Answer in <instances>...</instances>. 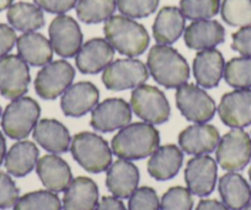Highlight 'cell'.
Here are the masks:
<instances>
[{
    "instance_id": "1",
    "label": "cell",
    "mask_w": 251,
    "mask_h": 210,
    "mask_svg": "<svg viewBox=\"0 0 251 210\" xmlns=\"http://www.w3.org/2000/svg\"><path fill=\"white\" fill-rule=\"evenodd\" d=\"M160 143V135L153 124L132 123L121 128L112 138L111 148L117 158L123 160H141L151 156Z\"/></svg>"
},
{
    "instance_id": "2",
    "label": "cell",
    "mask_w": 251,
    "mask_h": 210,
    "mask_svg": "<svg viewBox=\"0 0 251 210\" xmlns=\"http://www.w3.org/2000/svg\"><path fill=\"white\" fill-rule=\"evenodd\" d=\"M149 73L158 84L175 89L187 83L190 68L185 58L168 45H156L151 49L147 60Z\"/></svg>"
},
{
    "instance_id": "3",
    "label": "cell",
    "mask_w": 251,
    "mask_h": 210,
    "mask_svg": "<svg viewBox=\"0 0 251 210\" xmlns=\"http://www.w3.org/2000/svg\"><path fill=\"white\" fill-rule=\"evenodd\" d=\"M103 33L113 49L127 57L143 54L149 46L146 27L127 16H111L106 20Z\"/></svg>"
},
{
    "instance_id": "4",
    "label": "cell",
    "mask_w": 251,
    "mask_h": 210,
    "mask_svg": "<svg viewBox=\"0 0 251 210\" xmlns=\"http://www.w3.org/2000/svg\"><path fill=\"white\" fill-rule=\"evenodd\" d=\"M71 151L74 160L88 172L100 173L112 163V151L102 137L91 132H81L73 138Z\"/></svg>"
},
{
    "instance_id": "5",
    "label": "cell",
    "mask_w": 251,
    "mask_h": 210,
    "mask_svg": "<svg viewBox=\"0 0 251 210\" xmlns=\"http://www.w3.org/2000/svg\"><path fill=\"white\" fill-rule=\"evenodd\" d=\"M41 107L31 97H19L6 106L1 117V128L9 138L23 140L35 129Z\"/></svg>"
},
{
    "instance_id": "6",
    "label": "cell",
    "mask_w": 251,
    "mask_h": 210,
    "mask_svg": "<svg viewBox=\"0 0 251 210\" xmlns=\"http://www.w3.org/2000/svg\"><path fill=\"white\" fill-rule=\"evenodd\" d=\"M216 150L217 161L223 170L240 171L251 160V138L241 128H233L219 140Z\"/></svg>"
},
{
    "instance_id": "7",
    "label": "cell",
    "mask_w": 251,
    "mask_h": 210,
    "mask_svg": "<svg viewBox=\"0 0 251 210\" xmlns=\"http://www.w3.org/2000/svg\"><path fill=\"white\" fill-rule=\"evenodd\" d=\"M131 108L137 117L149 124H161L170 117V103L163 91L151 85H141L131 95Z\"/></svg>"
},
{
    "instance_id": "8",
    "label": "cell",
    "mask_w": 251,
    "mask_h": 210,
    "mask_svg": "<svg viewBox=\"0 0 251 210\" xmlns=\"http://www.w3.org/2000/svg\"><path fill=\"white\" fill-rule=\"evenodd\" d=\"M148 78V67L138 59H117L108 64L102 73L103 85L112 91L136 89Z\"/></svg>"
},
{
    "instance_id": "9",
    "label": "cell",
    "mask_w": 251,
    "mask_h": 210,
    "mask_svg": "<svg viewBox=\"0 0 251 210\" xmlns=\"http://www.w3.org/2000/svg\"><path fill=\"white\" fill-rule=\"evenodd\" d=\"M176 106L190 122L207 123L216 115L213 98L194 84H183L176 91Z\"/></svg>"
},
{
    "instance_id": "10",
    "label": "cell",
    "mask_w": 251,
    "mask_h": 210,
    "mask_svg": "<svg viewBox=\"0 0 251 210\" xmlns=\"http://www.w3.org/2000/svg\"><path fill=\"white\" fill-rule=\"evenodd\" d=\"M74 76L75 70L67 60L50 62L36 76V93L43 100H54L72 85Z\"/></svg>"
},
{
    "instance_id": "11",
    "label": "cell",
    "mask_w": 251,
    "mask_h": 210,
    "mask_svg": "<svg viewBox=\"0 0 251 210\" xmlns=\"http://www.w3.org/2000/svg\"><path fill=\"white\" fill-rule=\"evenodd\" d=\"M27 63L19 55L8 54L0 59V93L8 100L23 97L30 84Z\"/></svg>"
},
{
    "instance_id": "12",
    "label": "cell",
    "mask_w": 251,
    "mask_h": 210,
    "mask_svg": "<svg viewBox=\"0 0 251 210\" xmlns=\"http://www.w3.org/2000/svg\"><path fill=\"white\" fill-rule=\"evenodd\" d=\"M48 32L53 50L63 58L75 57L83 46V33L71 16L59 15L53 19Z\"/></svg>"
},
{
    "instance_id": "13",
    "label": "cell",
    "mask_w": 251,
    "mask_h": 210,
    "mask_svg": "<svg viewBox=\"0 0 251 210\" xmlns=\"http://www.w3.org/2000/svg\"><path fill=\"white\" fill-rule=\"evenodd\" d=\"M188 190L197 197H207L217 182V163L208 155H197L188 160L185 168Z\"/></svg>"
},
{
    "instance_id": "14",
    "label": "cell",
    "mask_w": 251,
    "mask_h": 210,
    "mask_svg": "<svg viewBox=\"0 0 251 210\" xmlns=\"http://www.w3.org/2000/svg\"><path fill=\"white\" fill-rule=\"evenodd\" d=\"M132 119V108L122 98H107L96 105L91 113V127L102 133L126 127Z\"/></svg>"
},
{
    "instance_id": "15",
    "label": "cell",
    "mask_w": 251,
    "mask_h": 210,
    "mask_svg": "<svg viewBox=\"0 0 251 210\" xmlns=\"http://www.w3.org/2000/svg\"><path fill=\"white\" fill-rule=\"evenodd\" d=\"M222 122L230 128L251 124V89H236L226 93L218 106Z\"/></svg>"
},
{
    "instance_id": "16",
    "label": "cell",
    "mask_w": 251,
    "mask_h": 210,
    "mask_svg": "<svg viewBox=\"0 0 251 210\" xmlns=\"http://www.w3.org/2000/svg\"><path fill=\"white\" fill-rule=\"evenodd\" d=\"M221 135L214 125L206 123H195L178 135V144L181 150L188 155H206L212 153L218 146Z\"/></svg>"
},
{
    "instance_id": "17",
    "label": "cell",
    "mask_w": 251,
    "mask_h": 210,
    "mask_svg": "<svg viewBox=\"0 0 251 210\" xmlns=\"http://www.w3.org/2000/svg\"><path fill=\"white\" fill-rule=\"evenodd\" d=\"M98 88L90 81L71 85L62 96L60 107L68 117H81L93 111L99 102Z\"/></svg>"
},
{
    "instance_id": "18",
    "label": "cell",
    "mask_w": 251,
    "mask_h": 210,
    "mask_svg": "<svg viewBox=\"0 0 251 210\" xmlns=\"http://www.w3.org/2000/svg\"><path fill=\"white\" fill-rule=\"evenodd\" d=\"M115 55L112 46L103 38H93L76 53L75 64L83 74H98L111 64Z\"/></svg>"
},
{
    "instance_id": "19",
    "label": "cell",
    "mask_w": 251,
    "mask_h": 210,
    "mask_svg": "<svg viewBox=\"0 0 251 210\" xmlns=\"http://www.w3.org/2000/svg\"><path fill=\"white\" fill-rule=\"evenodd\" d=\"M139 183V171L128 160H117L110 165L106 176V187L113 197L126 199L133 194Z\"/></svg>"
},
{
    "instance_id": "20",
    "label": "cell",
    "mask_w": 251,
    "mask_h": 210,
    "mask_svg": "<svg viewBox=\"0 0 251 210\" xmlns=\"http://www.w3.org/2000/svg\"><path fill=\"white\" fill-rule=\"evenodd\" d=\"M36 171L42 185L53 193L63 192L73 181L68 163L57 155H45L36 163Z\"/></svg>"
},
{
    "instance_id": "21",
    "label": "cell",
    "mask_w": 251,
    "mask_h": 210,
    "mask_svg": "<svg viewBox=\"0 0 251 210\" xmlns=\"http://www.w3.org/2000/svg\"><path fill=\"white\" fill-rule=\"evenodd\" d=\"M224 58L219 50L211 48L197 52L194 59V76L200 86L213 89L224 75Z\"/></svg>"
},
{
    "instance_id": "22",
    "label": "cell",
    "mask_w": 251,
    "mask_h": 210,
    "mask_svg": "<svg viewBox=\"0 0 251 210\" xmlns=\"http://www.w3.org/2000/svg\"><path fill=\"white\" fill-rule=\"evenodd\" d=\"M183 40L191 49H211L224 42L226 30L218 21L197 20L186 27Z\"/></svg>"
},
{
    "instance_id": "23",
    "label": "cell",
    "mask_w": 251,
    "mask_h": 210,
    "mask_svg": "<svg viewBox=\"0 0 251 210\" xmlns=\"http://www.w3.org/2000/svg\"><path fill=\"white\" fill-rule=\"evenodd\" d=\"M99 189L91 178L76 177L67 187L63 198L64 210H96Z\"/></svg>"
},
{
    "instance_id": "24",
    "label": "cell",
    "mask_w": 251,
    "mask_h": 210,
    "mask_svg": "<svg viewBox=\"0 0 251 210\" xmlns=\"http://www.w3.org/2000/svg\"><path fill=\"white\" fill-rule=\"evenodd\" d=\"M33 139L45 150L53 154L66 153L72 143L66 125L55 119L40 120L33 129Z\"/></svg>"
},
{
    "instance_id": "25",
    "label": "cell",
    "mask_w": 251,
    "mask_h": 210,
    "mask_svg": "<svg viewBox=\"0 0 251 210\" xmlns=\"http://www.w3.org/2000/svg\"><path fill=\"white\" fill-rule=\"evenodd\" d=\"M183 154L176 145L160 146L151 155L148 161L149 175L156 181H168L177 175L182 166Z\"/></svg>"
},
{
    "instance_id": "26",
    "label": "cell",
    "mask_w": 251,
    "mask_h": 210,
    "mask_svg": "<svg viewBox=\"0 0 251 210\" xmlns=\"http://www.w3.org/2000/svg\"><path fill=\"white\" fill-rule=\"evenodd\" d=\"M19 57L32 67H45L52 60L53 48L50 41L37 32H26L16 41Z\"/></svg>"
},
{
    "instance_id": "27",
    "label": "cell",
    "mask_w": 251,
    "mask_h": 210,
    "mask_svg": "<svg viewBox=\"0 0 251 210\" xmlns=\"http://www.w3.org/2000/svg\"><path fill=\"white\" fill-rule=\"evenodd\" d=\"M186 18L180 9L165 6L159 11L153 25V35L159 45H171L185 31Z\"/></svg>"
},
{
    "instance_id": "28",
    "label": "cell",
    "mask_w": 251,
    "mask_h": 210,
    "mask_svg": "<svg viewBox=\"0 0 251 210\" xmlns=\"http://www.w3.org/2000/svg\"><path fill=\"white\" fill-rule=\"evenodd\" d=\"M219 194L230 210H243L251 200V188L245 178L235 172L222 176L218 185Z\"/></svg>"
},
{
    "instance_id": "29",
    "label": "cell",
    "mask_w": 251,
    "mask_h": 210,
    "mask_svg": "<svg viewBox=\"0 0 251 210\" xmlns=\"http://www.w3.org/2000/svg\"><path fill=\"white\" fill-rule=\"evenodd\" d=\"M38 149L35 143L23 140L14 144L5 156V168L14 177H25L38 161Z\"/></svg>"
},
{
    "instance_id": "30",
    "label": "cell",
    "mask_w": 251,
    "mask_h": 210,
    "mask_svg": "<svg viewBox=\"0 0 251 210\" xmlns=\"http://www.w3.org/2000/svg\"><path fill=\"white\" fill-rule=\"evenodd\" d=\"M9 23L21 32H33L45 26L42 9L30 3H16L10 5L6 14Z\"/></svg>"
},
{
    "instance_id": "31",
    "label": "cell",
    "mask_w": 251,
    "mask_h": 210,
    "mask_svg": "<svg viewBox=\"0 0 251 210\" xmlns=\"http://www.w3.org/2000/svg\"><path fill=\"white\" fill-rule=\"evenodd\" d=\"M117 8L116 0H79L76 15L85 23H99L108 20Z\"/></svg>"
},
{
    "instance_id": "32",
    "label": "cell",
    "mask_w": 251,
    "mask_h": 210,
    "mask_svg": "<svg viewBox=\"0 0 251 210\" xmlns=\"http://www.w3.org/2000/svg\"><path fill=\"white\" fill-rule=\"evenodd\" d=\"M224 80L234 89L251 88V58L238 57L229 60L224 68Z\"/></svg>"
},
{
    "instance_id": "33",
    "label": "cell",
    "mask_w": 251,
    "mask_h": 210,
    "mask_svg": "<svg viewBox=\"0 0 251 210\" xmlns=\"http://www.w3.org/2000/svg\"><path fill=\"white\" fill-rule=\"evenodd\" d=\"M62 203L50 190H36L19 198L14 210H60Z\"/></svg>"
},
{
    "instance_id": "34",
    "label": "cell",
    "mask_w": 251,
    "mask_h": 210,
    "mask_svg": "<svg viewBox=\"0 0 251 210\" xmlns=\"http://www.w3.org/2000/svg\"><path fill=\"white\" fill-rule=\"evenodd\" d=\"M221 14L228 25L235 27L251 26V0H223Z\"/></svg>"
},
{
    "instance_id": "35",
    "label": "cell",
    "mask_w": 251,
    "mask_h": 210,
    "mask_svg": "<svg viewBox=\"0 0 251 210\" xmlns=\"http://www.w3.org/2000/svg\"><path fill=\"white\" fill-rule=\"evenodd\" d=\"M221 0H181L180 10L190 20H208L218 14Z\"/></svg>"
},
{
    "instance_id": "36",
    "label": "cell",
    "mask_w": 251,
    "mask_h": 210,
    "mask_svg": "<svg viewBox=\"0 0 251 210\" xmlns=\"http://www.w3.org/2000/svg\"><path fill=\"white\" fill-rule=\"evenodd\" d=\"M194 198L188 188L171 187L164 193L160 200V210H192Z\"/></svg>"
},
{
    "instance_id": "37",
    "label": "cell",
    "mask_w": 251,
    "mask_h": 210,
    "mask_svg": "<svg viewBox=\"0 0 251 210\" xmlns=\"http://www.w3.org/2000/svg\"><path fill=\"white\" fill-rule=\"evenodd\" d=\"M117 8L123 16L129 19H142L155 13L159 0H116Z\"/></svg>"
},
{
    "instance_id": "38",
    "label": "cell",
    "mask_w": 251,
    "mask_h": 210,
    "mask_svg": "<svg viewBox=\"0 0 251 210\" xmlns=\"http://www.w3.org/2000/svg\"><path fill=\"white\" fill-rule=\"evenodd\" d=\"M128 210H160V202L151 187L137 188L129 197Z\"/></svg>"
},
{
    "instance_id": "39",
    "label": "cell",
    "mask_w": 251,
    "mask_h": 210,
    "mask_svg": "<svg viewBox=\"0 0 251 210\" xmlns=\"http://www.w3.org/2000/svg\"><path fill=\"white\" fill-rule=\"evenodd\" d=\"M20 198V190L8 173L0 171V209H9Z\"/></svg>"
},
{
    "instance_id": "40",
    "label": "cell",
    "mask_w": 251,
    "mask_h": 210,
    "mask_svg": "<svg viewBox=\"0 0 251 210\" xmlns=\"http://www.w3.org/2000/svg\"><path fill=\"white\" fill-rule=\"evenodd\" d=\"M231 48L243 57L251 58V26H245L231 36Z\"/></svg>"
},
{
    "instance_id": "41",
    "label": "cell",
    "mask_w": 251,
    "mask_h": 210,
    "mask_svg": "<svg viewBox=\"0 0 251 210\" xmlns=\"http://www.w3.org/2000/svg\"><path fill=\"white\" fill-rule=\"evenodd\" d=\"M78 0H35L36 5L50 14H64L76 5Z\"/></svg>"
},
{
    "instance_id": "42",
    "label": "cell",
    "mask_w": 251,
    "mask_h": 210,
    "mask_svg": "<svg viewBox=\"0 0 251 210\" xmlns=\"http://www.w3.org/2000/svg\"><path fill=\"white\" fill-rule=\"evenodd\" d=\"M16 41L18 37L15 30L5 23H0V59L8 55L16 45Z\"/></svg>"
},
{
    "instance_id": "43",
    "label": "cell",
    "mask_w": 251,
    "mask_h": 210,
    "mask_svg": "<svg viewBox=\"0 0 251 210\" xmlns=\"http://www.w3.org/2000/svg\"><path fill=\"white\" fill-rule=\"evenodd\" d=\"M96 210H127L122 200L117 197H103L98 204Z\"/></svg>"
},
{
    "instance_id": "44",
    "label": "cell",
    "mask_w": 251,
    "mask_h": 210,
    "mask_svg": "<svg viewBox=\"0 0 251 210\" xmlns=\"http://www.w3.org/2000/svg\"><path fill=\"white\" fill-rule=\"evenodd\" d=\"M196 210H230L224 203L216 199H202L196 207Z\"/></svg>"
},
{
    "instance_id": "45",
    "label": "cell",
    "mask_w": 251,
    "mask_h": 210,
    "mask_svg": "<svg viewBox=\"0 0 251 210\" xmlns=\"http://www.w3.org/2000/svg\"><path fill=\"white\" fill-rule=\"evenodd\" d=\"M5 156H6V141L3 133L0 132V166H1L3 161L5 160Z\"/></svg>"
},
{
    "instance_id": "46",
    "label": "cell",
    "mask_w": 251,
    "mask_h": 210,
    "mask_svg": "<svg viewBox=\"0 0 251 210\" xmlns=\"http://www.w3.org/2000/svg\"><path fill=\"white\" fill-rule=\"evenodd\" d=\"M11 4H13V0H0V11L10 8Z\"/></svg>"
},
{
    "instance_id": "47",
    "label": "cell",
    "mask_w": 251,
    "mask_h": 210,
    "mask_svg": "<svg viewBox=\"0 0 251 210\" xmlns=\"http://www.w3.org/2000/svg\"><path fill=\"white\" fill-rule=\"evenodd\" d=\"M244 210H251V203H249V204L244 208Z\"/></svg>"
},
{
    "instance_id": "48",
    "label": "cell",
    "mask_w": 251,
    "mask_h": 210,
    "mask_svg": "<svg viewBox=\"0 0 251 210\" xmlns=\"http://www.w3.org/2000/svg\"><path fill=\"white\" fill-rule=\"evenodd\" d=\"M249 177H250V181H251V166H250V170H249Z\"/></svg>"
},
{
    "instance_id": "49",
    "label": "cell",
    "mask_w": 251,
    "mask_h": 210,
    "mask_svg": "<svg viewBox=\"0 0 251 210\" xmlns=\"http://www.w3.org/2000/svg\"><path fill=\"white\" fill-rule=\"evenodd\" d=\"M0 116H1V107H0Z\"/></svg>"
}]
</instances>
